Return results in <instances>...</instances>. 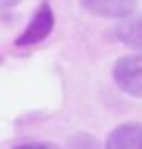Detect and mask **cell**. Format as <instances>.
I'll use <instances>...</instances> for the list:
<instances>
[{"instance_id": "cell-1", "label": "cell", "mask_w": 142, "mask_h": 149, "mask_svg": "<svg viewBox=\"0 0 142 149\" xmlns=\"http://www.w3.org/2000/svg\"><path fill=\"white\" fill-rule=\"evenodd\" d=\"M113 82L133 98H142V54H124L113 65Z\"/></svg>"}, {"instance_id": "cell-2", "label": "cell", "mask_w": 142, "mask_h": 149, "mask_svg": "<svg viewBox=\"0 0 142 149\" xmlns=\"http://www.w3.org/2000/svg\"><path fill=\"white\" fill-rule=\"evenodd\" d=\"M56 25V16H53V9L47 0L40 2V7L36 9V13L31 16L29 25L25 27V31L16 38V47H33V45L42 42L49 38V33L53 31Z\"/></svg>"}, {"instance_id": "cell-3", "label": "cell", "mask_w": 142, "mask_h": 149, "mask_svg": "<svg viewBox=\"0 0 142 149\" xmlns=\"http://www.w3.org/2000/svg\"><path fill=\"white\" fill-rule=\"evenodd\" d=\"M80 7L85 11L100 16V18H129L136 13L138 0H80Z\"/></svg>"}, {"instance_id": "cell-4", "label": "cell", "mask_w": 142, "mask_h": 149, "mask_svg": "<svg viewBox=\"0 0 142 149\" xmlns=\"http://www.w3.org/2000/svg\"><path fill=\"white\" fill-rule=\"evenodd\" d=\"M102 149H142V123H122L107 136Z\"/></svg>"}, {"instance_id": "cell-5", "label": "cell", "mask_w": 142, "mask_h": 149, "mask_svg": "<svg viewBox=\"0 0 142 149\" xmlns=\"http://www.w3.org/2000/svg\"><path fill=\"white\" fill-rule=\"evenodd\" d=\"M113 36L124 47L136 49L138 54H142V13H131L129 18L120 20L113 27Z\"/></svg>"}, {"instance_id": "cell-6", "label": "cell", "mask_w": 142, "mask_h": 149, "mask_svg": "<svg viewBox=\"0 0 142 149\" xmlns=\"http://www.w3.org/2000/svg\"><path fill=\"white\" fill-rule=\"evenodd\" d=\"M67 149H102V143L91 134L78 131V134L67 138Z\"/></svg>"}, {"instance_id": "cell-7", "label": "cell", "mask_w": 142, "mask_h": 149, "mask_svg": "<svg viewBox=\"0 0 142 149\" xmlns=\"http://www.w3.org/2000/svg\"><path fill=\"white\" fill-rule=\"evenodd\" d=\"M11 149H62L60 145H56V143H40V140H33V143H20V145H16V147H11Z\"/></svg>"}, {"instance_id": "cell-8", "label": "cell", "mask_w": 142, "mask_h": 149, "mask_svg": "<svg viewBox=\"0 0 142 149\" xmlns=\"http://www.w3.org/2000/svg\"><path fill=\"white\" fill-rule=\"evenodd\" d=\"M22 0H0V9H11V7L20 5Z\"/></svg>"}]
</instances>
